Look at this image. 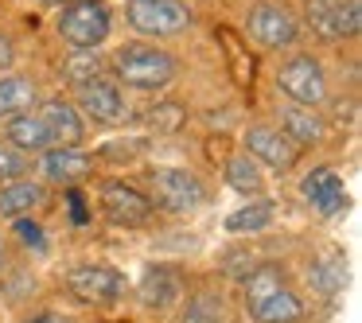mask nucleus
Listing matches in <instances>:
<instances>
[{"label":"nucleus","mask_w":362,"mask_h":323,"mask_svg":"<svg viewBox=\"0 0 362 323\" xmlns=\"http://www.w3.org/2000/svg\"><path fill=\"white\" fill-rule=\"evenodd\" d=\"M0 269H4V242H0Z\"/></svg>","instance_id":"obj_33"},{"label":"nucleus","mask_w":362,"mask_h":323,"mask_svg":"<svg viewBox=\"0 0 362 323\" xmlns=\"http://www.w3.org/2000/svg\"><path fill=\"white\" fill-rule=\"evenodd\" d=\"M94 172V156L82 148H47L40 152V175L55 187H74Z\"/></svg>","instance_id":"obj_14"},{"label":"nucleus","mask_w":362,"mask_h":323,"mask_svg":"<svg viewBox=\"0 0 362 323\" xmlns=\"http://www.w3.org/2000/svg\"><path fill=\"white\" fill-rule=\"evenodd\" d=\"M245 288V307H250L253 323H300L304 319V300L288 288L281 265L265 261V265H253L250 276L242 281Z\"/></svg>","instance_id":"obj_1"},{"label":"nucleus","mask_w":362,"mask_h":323,"mask_svg":"<svg viewBox=\"0 0 362 323\" xmlns=\"http://www.w3.org/2000/svg\"><path fill=\"white\" fill-rule=\"evenodd\" d=\"M113 74L125 86L152 94L180 78V59L156 43H125L121 51H113Z\"/></svg>","instance_id":"obj_2"},{"label":"nucleus","mask_w":362,"mask_h":323,"mask_svg":"<svg viewBox=\"0 0 362 323\" xmlns=\"http://www.w3.org/2000/svg\"><path fill=\"white\" fill-rule=\"evenodd\" d=\"M304 20L312 28L315 40L323 43H339V0H304Z\"/></svg>","instance_id":"obj_22"},{"label":"nucleus","mask_w":362,"mask_h":323,"mask_svg":"<svg viewBox=\"0 0 362 323\" xmlns=\"http://www.w3.org/2000/svg\"><path fill=\"white\" fill-rule=\"evenodd\" d=\"M276 206L269 203V199H257V203L242 206V211H234L226 218V230L230 234H257V230H269V222H273Z\"/></svg>","instance_id":"obj_24"},{"label":"nucleus","mask_w":362,"mask_h":323,"mask_svg":"<svg viewBox=\"0 0 362 323\" xmlns=\"http://www.w3.org/2000/svg\"><path fill=\"white\" fill-rule=\"evenodd\" d=\"M59 35L71 51H98L105 40H110V28H113V12L105 0H66L59 4Z\"/></svg>","instance_id":"obj_3"},{"label":"nucleus","mask_w":362,"mask_h":323,"mask_svg":"<svg viewBox=\"0 0 362 323\" xmlns=\"http://www.w3.org/2000/svg\"><path fill=\"white\" fill-rule=\"evenodd\" d=\"M66 288H71L74 300H82V304H94V307H110L117 304V300H125L129 292V281L125 273H117L113 265H74L71 273H66Z\"/></svg>","instance_id":"obj_8"},{"label":"nucleus","mask_w":362,"mask_h":323,"mask_svg":"<svg viewBox=\"0 0 362 323\" xmlns=\"http://www.w3.org/2000/svg\"><path fill=\"white\" fill-rule=\"evenodd\" d=\"M245 35H250L261 51H284L300 40V20L292 16L284 4L261 0V4L250 8V16H245Z\"/></svg>","instance_id":"obj_7"},{"label":"nucleus","mask_w":362,"mask_h":323,"mask_svg":"<svg viewBox=\"0 0 362 323\" xmlns=\"http://www.w3.org/2000/svg\"><path fill=\"white\" fill-rule=\"evenodd\" d=\"M40 4H55V8H59V4H66V0H40Z\"/></svg>","instance_id":"obj_32"},{"label":"nucleus","mask_w":362,"mask_h":323,"mask_svg":"<svg viewBox=\"0 0 362 323\" xmlns=\"http://www.w3.org/2000/svg\"><path fill=\"white\" fill-rule=\"evenodd\" d=\"M43 199H47V191L35 180L4 183V187H0V214H4V218H28L35 206H43Z\"/></svg>","instance_id":"obj_18"},{"label":"nucleus","mask_w":362,"mask_h":323,"mask_svg":"<svg viewBox=\"0 0 362 323\" xmlns=\"http://www.w3.org/2000/svg\"><path fill=\"white\" fill-rule=\"evenodd\" d=\"M71 195H66V203H71V218H74V226H86V199L78 195L74 187H66Z\"/></svg>","instance_id":"obj_29"},{"label":"nucleus","mask_w":362,"mask_h":323,"mask_svg":"<svg viewBox=\"0 0 362 323\" xmlns=\"http://www.w3.org/2000/svg\"><path fill=\"white\" fill-rule=\"evenodd\" d=\"M35 98H40V86H35L28 74H4V78H0V121L32 113Z\"/></svg>","instance_id":"obj_19"},{"label":"nucleus","mask_w":362,"mask_h":323,"mask_svg":"<svg viewBox=\"0 0 362 323\" xmlns=\"http://www.w3.org/2000/svg\"><path fill=\"white\" fill-rule=\"evenodd\" d=\"M276 86L288 102L296 105H308V110H320L327 102V71L315 55H292L276 66Z\"/></svg>","instance_id":"obj_6"},{"label":"nucleus","mask_w":362,"mask_h":323,"mask_svg":"<svg viewBox=\"0 0 362 323\" xmlns=\"http://www.w3.org/2000/svg\"><path fill=\"white\" fill-rule=\"evenodd\" d=\"M28 172H32V160L20 148H12L8 141H0V187L4 183H16V180H28Z\"/></svg>","instance_id":"obj_26"},{"label":"nucleus","mask_w":362,"mask_h":323,"mask_svg":"<svg viewBox=\"0 0 362 323\" xmlns=\"http://www.w3.org/2000/svg\"><path fill=\"white\" fill-rule=\"evenodd\" d=\"M148 191H152V206L160 211H172V214H191L199 206H206L211 191L206 183L199 180L195 172L187 168H152L148 172Z\"/></svg>","instance_id":"obj_4"},{"label":"nucleus","mask_w":362,"mask_h":323,"mask_svg":"<svg viewBox=\"0 0 362 323\" xmlns=\"http://www.w3.org/2000/svg\"><path fill=\"white\" fill-rule=\"evenodd\" d=\"M300 191H304L308 206H312L315 214H323V218H331V214H339L346 206V187L343 180H339L335 168H312V172L304 175V183H300Z\"/></svg>","instance_id":"obj_15"},{"label":"nucleus","mask_w":362,"mask_h":323,"mask_svg":"<svg viewBox=\"0 0 362 323\" xmlns=\"http://www.w3.org/2000/svg\"><path fill=\"white\" fill-rule=\"evenodd\" d=\"M226 183L238 195H261V191H265V175H261L257 160H250L245 152L226 160Z\"/></svg>","instance_id":"obj_23"},{"label":"nucleus","mask_w":362,"mask_h":323,"mask_svg":"<svg viewBox=\"0 0 362 323\" xmlns=\"http://www.w3.org/2000/svg\"><path fill=\"white\" fill-rule=\"evenodd\" d=\"M125 20L133 32L148 40H168L191 28V8L187 0H125Z\"/></svg>","instance_id":"obj_5"},{"label":"nucleus","mask_w":362,"mask_h":323,"mask_svg":"<svg viewBox=\"0 0 362 323\" xmlns=\"http://www.w3.org/2000/svg\"><path fill=\"white\" fill-rule=\"evenodd\" d=\"M245 156L269 164L273 172H292L300 160V148L273 125H250L245 129Z\"/></svg>","instance_id":"obj_11"},{"label":"nucleus","mask_w":362,"mask_h":323,"mask_svg":"<svg viewBox=\"0 0 362 323\" xmlns=\"http://www.w3.org/2000/svg\"><path fill=\"white\" fill-rule=\"evenodd\" d=\"M59 74H63V78L78 90V86H86V82L102 78L105 66H102V59H98V51H71V59L59 66Z\"/></svg>","instance_id":"obj_25"},{"label":"nucleus","mask_w":362,"mask_h":323,"mask_svg":"<svg viewBox=\"0 0 362 323\" xmlns=\"http://www.w3.org/2000/svg\"><path fill=\"white\" fill-rule=\"evenodd\" d=\"M12 63H16V47H12L8 35H0V71H8Z\"/></svg>","instance_id":"obj_30"},{"label":"nucleus","mask_w":362,"mask_h":323,"mask_svg":"<svg viewBox=\"0 0 362 323\" xmlns=\"http://www.w3.org/2000/svg\"><path fill=\"white\" fill-rule=\"evenodd\" d=\"M308 281L320 292L323 300H339V292L346 288V261L343 253H327V257H315L308 265Z\"/></svg>","instance_id":"obj_20"},{"label":"nucleus","mask_w":362,"mask_h":323,"mask_svg":"<svg viewBox=\"0 0 362 323\" xmlns=\"http://www.w3.org/2000/svg\"><path fill=\"white\" fill-rule=\"evenodd\" d=\"M358 28H362V4L358 0H339V35L354 40Z\"/></svg>","instance_id":"obj_27"},{"label":"nucleus","mask_w":362,"mask_h":323,"mask_svg":"<svg viewBox=\"0 0 362 323\" xmlns=\"http://www.w3.org/2000/svg\"><path fill=\"white\" fill-rule=\"evenodd\" d=\"M102 214L110 226H144V222H152V214H156V206H152V199L144 195V191H136L133 183H121V180H105L102 183Z\"/></svg>","instance_id":"obj_9"},{"label":"nucleus","mask_w":362,"mask_h":323,"mask_svg":"<svg viewBox=\"0 0 362 323\" xmlns=\"http://www.w3.org/2000/svg\"><path fill=\"white\" fill-rule=\"evenodd\" d=\"M40 117H43V125H47L55 148H78V144L86 141V121H82V113L74 110V102H66V98H47V102L40 105Z\"/></svg>","instance_id":"obj_12"},{"label":"nucleus","mask_w":362,"mask_h":323,"mask_svg":"<svg viewBox=\"0 0 362 323\" xmlns=\"http://www.w3.org/2000/svg\"><path fill=\"white\" fill-rule=\"evenodd\" d=\"M136 296H141L144 307H152V312H164V307H172L175 300L183 296V281L172 273V269H148V273L141 276V288H136Z\"/></svg>","instance_id":"obj_17"},{"label":"nucleus","mask_w":362,"mask_h":323,"mask_svg":"<svg viewBox=\"0 0 362 323\" xmlns=\"http://www.w3.org/2000/svg\"><path fill=\"white\" fill-rule=\"evenodd\" d=\"M276 129H281L300 152L327 141V121L320 117V110H308V105H296V102L276 105Z\"/></svg>","instance_id":"obj_13"},{"label":"nucleus","mask_w":362,"mask_h":323,"mask_svg":"<svg viewBox=\"0 0 362 323\" xmlns=\"http://www.w3.org/2000/svg\"><path fill=\"white\" fill-rule=\"evenodd\" d=\"M16 237L24 245H32V249H47V237H43V226L40 222H32V218H16Z\"/></svg>","instance_id":"obj_28"},{"label":"nucleus","mask_w":362,"mask_h":323,"mask_svg":"<svg viewBox=\"0 0 362 323\" xmlns=\"http://www.w3.org/2000/svg\"><path fill=\"white\" fill-rule=\"evenodd\" d=\"M180 323H230L222 292H214V288L191 292L187 304H183V312H180Z\"/></svg>","instance_id":"obj_21"},{"label":"nucleus","mask_w":362,"mask_h":323,"mask_svg":"<svg viewBox=\"0 0 362 323\" xmlns=\"http://www.w3.org/2000/svg\"><path fill=\"white\" fill-rule=\"evenodd\" d=\"M24 323H71L66 315H55V312H40V315H28Z\"/></svg>","instance_id":"obj_31"},{"label":"nucleus","mask_w":362,"mask_h":323,"mask_svg":"<svg viewBox=\"0 0 362 323\" xmlns=\"http://www.w3.org/2000/svg\"><path fill=\"white\" fill-rule=\"evenodd\" d=\"M74 110H78L82 117L98 121V125H121V121L129 117L125 94H121V86L113 78H105V74L74 90Z\"/></svg>","instance_id":"obj_10"},{"label":"nucleus","mask_w":362,"mask_h":323,"mask_svg":"<svg viewBox=\"0 0 362 323\" xmlns=\"http://www.w3.org/2000/svg\"><path fill=\"white\" fill-rule=\"evenodd\" d=\"M4 141H8L12 148H20L24 156H40V152L55 148L40 113H20V117H8V121H4Z\"/></svg>","instance_id":"obj_16"}]
</instances>
